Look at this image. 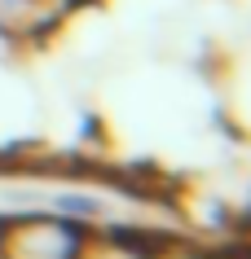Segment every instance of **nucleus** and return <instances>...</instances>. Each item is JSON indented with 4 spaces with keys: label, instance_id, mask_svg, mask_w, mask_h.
I'll return each instance as SVG.
<instances>
[{
    "label": "nucleus",
    "instance_id": "f257e3e1",
    "mask_svg": "<svg viewBox=\"0 0 251 259\" xmlns=\"http://www.w3.org/2000/svg\"><path fill=\"white\" fill-rule=\"evenodd\" d=\"M88 237L84 224L62 215H22L5 220V242L0 259H80Z\"/></svg>",
    "mask_w": 251,
    "mask_h": 259
},
{
    "label": "nucleus",
    "instance_id": "f03ea898",
    "mask_svg": "<svg viewBox=\"0 0 251 259\" xmlns=\"http://www.w3.org/2000/svg\"><path fill=\"white\" fill-rule=\"evenodd\" d=\"M0 31H9V35H35V31H44L35 0H0Z\"/></svg>",
    "mask_w": 251,
    "mask_h": 259
},
{
    "label": "nucleus",
    "instance_id": "7ed1b4c3",
    "mask_svg": "<svg viewBox=\"0 0 251 259\" xmlns=\"http://www.w3.org/2000/svg\"><path fill=\"white\" fill-rule=\"evenodd\" d=\"M0 242H5V220H0Z\"/></svg>",
    "mask_w": 251,
    "mask_h": 259
}]
</instances>
